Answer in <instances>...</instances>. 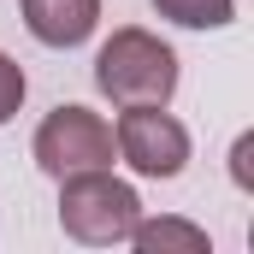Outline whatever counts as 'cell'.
<instances>
[{"mask_svg": "<svg viewBox=\"0 0 254 254\" xmlns=\"http://www.w3.org/2000/svg\"><path fill=\"white\" fill-rule=\"evenodd\" d=\"M30 154H36V166L48 178H71V172H89V166H113L119 142H113V125L101 113H89V107H54L42 119V130H36Z\"/></svg>", "mask_w": 254, "mask_h": 254, "instance_id": "obj_3", "label": "cell"}, {"mask_svg": "<svg viewBox=\"0 0 254 254\" xmlns=\"http://www.w3.org/2000/svg\"><path fill=\"white\" fill-rule=\"evenodd\" d=\"M231 178H237V190H254V136L249 130H243L237 148H231Z\"/></svg>", "mask_w": 254, "mask_h": 254, "instance_id": "obj_9", "label": "cell"}, {"mask_svg": "<svg viewBox=\"0 0 254 254\" xmlns=\"http://www.w3.org/2000/svg\"><path fill=\"white\" fill-rule=\"evenodd\" d=\"M130 243L142 254H213V237L190 219H136Z\"/></svg>", "mask_w": 254, "mask_h": 254, "instance_id": "obj_6", "label": "cell"}, {"mask_svg": "<svg viewBox=\"0 0 254 254\" xmlns=\"http://www.w3.org/2000/svg\"><path fill=\"white\" fill-rule=\"evenodd\" d=\"M113 142H119V160L142 178H178L190 166V130L166 107H125Z\"/></svg>", "mask_w": 254, "mask_h": 254, "instance_id": "obj_4", "label": "cell"}, {"mask_svg": "<svg viewBox=\"0 0 254 254\" xmlns=\"http://www.w3.org/2000/svg\"><path fill=\"white\" fill-rule=\"evenodd\" d=\"M95 89L113 107H166L178 95V54L154 30H113L95 54Z\"/></svg>", "mask_w": 254, "mask_h": 254, "instance_id": "obj_1", "label": "cell"}, {"mask_svg": "<svg viewBox=\"0 0 254 254\" xmlns=\"http://www.w3.org/2000/svg\"><path fill=\"white\" fill-rule=\"evenodd\" d=\"M24 65L12 60V54H0V125L6 119H18V107H24Z\"/></svg>", "mask_w": 254, "mask_h": 254, "instance_id": "obj_8", "label": "cell"}, {"mask_svg": "<svg viewBox=\"0 0 254 254\" xmlns=\"http://www.w3.org/2000/svg\"><path fill=\"white\" fill-rule=\"evenodd\" d=\"M154 6H160V18H172L184 30H225L237 12V0H154Z\"/></svg>", "mask_w": 254, "mask_h": 254, "instance_id": "obj_7", "label": "cell"}, {"mask_svg": "<svg viewBox=\"0 0 254 254\" xmlns=\"http://www.w3.org/2000/svg\"><path fill=\"white\" fill-rule=\"evenodd\" d=\"M136 219H142V195L130 190L125 178H113V166H89V172L60 178L65 237H77L89 249H113V243H130Z\"/></svg>", "mask_w": 254, "mask_h": 254, "instance_id": "obj_2", "label": "cell"}, {"mask_svg": "<svg viewBox=\"0 0 254 254\" xmlns=\"http://www.w3.org/2000/svg\"><path fill=\"white\" fill-rule=\"evenodd\" d=\"M24 24L42 48H83L101 24V0H24Z\"/></svg>", "mask_w": 254, "mask_h": 254, "instance_id": "obj_5", "label": "cell"}]
</instances>
